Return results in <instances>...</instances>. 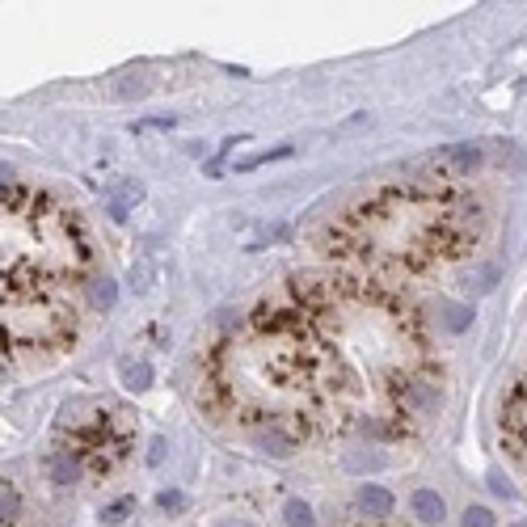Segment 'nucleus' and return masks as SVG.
I'll list each match as a JSON object with an SVG mask.
<instances>
[{
  "label": "nucleus",
  "instance_id": "obj_1",
  "mask_svg": "<svg viewBox=\"0 0 527 527\" xmlns=\"http://www.w3.org/2000/svg\"><path fill=\"white\" fill-rule=\"evenodd\" d=\"M89 257L63 207L17 182L0 186V380L76 337L81 291L93 283Z\"/></svg>",
  "mask_w": 527,
  "mask_h": 527
},
{
  "label": "nucleus",
  "instance_id": "obj_2",
  "mask_svg": "<svg viewBox=\"0 0 527 527\" xmlns=\"http://www.w3.org/2000/svg\"><path fill=\"white\" fill-rule=\"evenodd\" d=\"M409 506H414V515H418L422 523H443V519H447V502H443L434 489H418V493L409 498Z\"/></svg>",
  "mask_w": 527,
  "mask_h": 527
},
{
  "label": "nucleus",
  "instance_id": "obj_3",
  "mask_svg": "<svg viewBox=\"0 0 527 527\" xmlns=\"http://www.w3.org/2000/svg\"><path fill=\"white\" fill-rule=\"evenodd\" d=\"M392 493L384 489V485H363L359 489V511L363 515H376V519H384V515H392Z\"/></svg>",
  "mask_w": 527,
  "mask_h": 527
},
{
  "label": "nucleus",
  "instance_id": "obj_4",
  "mask_svg": "<svg viewBox=\"0 0 527 527\" xmlns=\"http://www.w3.org/2000/svg\"><path fill=\"white\" fill-rule=\"evenodd\" d=\"M51 477L59 481V485L76 481V477H81V460H76V456H68V451H55V456H51Z\"/></svg>",
  "mask_w": 527,
  "mask_h": 527
},
{
  "label": "nucleus",
  "instance_id": "obj_5",
  "mask_svg": "<svg viewBox=\"0 0 527 527\" xmlns=\"http://www.w3.org/2000/svg\"><path fill=\"white\" fill-rule=\"evenodd\" d=\"M21 515V493L13 489V481H0V519H17Z\"/></svg>",
  "mask_w": 527,
  "mask_h": 527
},
{
  "label": "nucleus",
  "instance_id": "obj_6",
  "mask_svg": "<svg viewBox=\"0 0 527 527\" xmlns=\"http://www.w3.org/2000/svg\"><path fill=\"white\" fill-rule=\"evenodd\" d=\"M283 515H287V527H317V519H312V506H308V502H300V498H291Z\"/></svg>",
  "mask_w": 527,
  "mask_h": 527
},
{
  "label": "nucleus",
  "instance_id": "obj_7",
  "mask_svg": "<svg viewBox=\"0 0 527 527\" xmlns=\"http://www.w3.org/2000/svg\"><path fill=\"white\" fill-rule=\"evenodd\" d=\"M283 156H291V144H279V148H270V152H257V156L240 160L237 173H249V169H257V165H270V160H283Z\"/></svg>",
  "mask_w": 527,
  "mask_h": 527
},
{
  "label": "nucleus",
  "instance_id": "obj_8",
  "mask_svg": "<svg viewBox=\"0 0 527 527\" xmlns=\"http://www.w3.org/2000/svg\"><path fill=\"white\" fill-rule=\"evenodd\" d=\"M443 321H447V329H451V334H464V329L473 325V308H464V304H447V317H443Z\"/></svg>",
  "mask_w": 527,
  "mask_h": 527
},
{
  "label": "nucleus",
  "instance_id": "obj_9",
  "mask_svg": "<svg viewBox=\"0 0 527 527\" xmlns=\"http://www.w3.org/2000/svg\"><path fill=\"white\" fill-rule=\"evenodd\" d=\"M127 511H135V498H118L114 506H106V511H101V523H123Z\"/></svg>",
  "mask_w": 527,
  "mask_h": 527
},
{
  "label": "nucleus",
  "instance_id": "obj_10",
  "mask_svg": "<svg viewBox=\"0 0 527 527\" xmlns=\"http://www.w3.org/2000/svg\"><path fill=\"white\" fill-rule=\"evenodd\" d=\"M464 527H493V515L485 506H469L464 511Z\"/></svg>",
  "mask_w": 527,
  "mask_h": 527
},
{
  "label": "nucleus",
  "instance_id": "obj_11",
  "mask_svg": "<svg viewBox=\"0 0 527 527\" xmlns=\"http://www.w3.org/2000/svg\"><path fill=\"white\" fill-rule=\"evenodd\" d=\"M127 372V388H148V367L135 363V367H123Z\"/></svg>",
  "mask_w": 527,
  "mask_h": 527
},
{
  "label": "nucleus",
  "instance_id": "obj_12",
  "mask_svg": "<svg viewBox=\"0 0 527 527\" xmlns=\"http://www.w3.org/2000/svg\"><path fill=\"white\" fill-rule=\"evenodd\" d=\"M156 502H160V511H182V506H186V498H182L178 489H165Z\"/></svg>",
  "mask_w": 527,
  "mask_h": 527
},
{
  "label": "nucleus",
  "instance_id": "obj_13",
  "mask_svg": "<svg viewBox=\"0 0 527 527\" xmlns=\"http://www.w3.org/2000/svg\"><path fill=\"white\" fill-rule=\"evenodd\" d=\"M489 485H493V493H502V498H515V485H506V481L498 477V473L489 477Z\"/></svg>",
  "mask_w": 527,
  "mask_h": 527
},
{
  "label": "nucleus",
  "instance_id": "obj_14",
  "mask_svg": "<svg viewBox=\"0 0 527 527\" xmlns=\"http://www.w3.org/2000/svg\"><path fill=\"white\" fill-rule=\"evenodd\" d=\"M220 527H249V523H220Z\"/></svg>",
  "mask_w": 527,
  "mask_h": 527
},
{
  "label": "nucleus",
  "instance_id": "obj_15",
  "mask_svg": "<svg viewBox=\"0 0 527 527\" xmlns=\"http://www.w3.org/2000/svg\"><path fill=\"white\" fill-rule=\"evenodd\" d=\"M511 527H527V519H519V523H511Z\"/></svg>",
  "mask_w": 527,
  "mask_h": 527
}]
</instances>
